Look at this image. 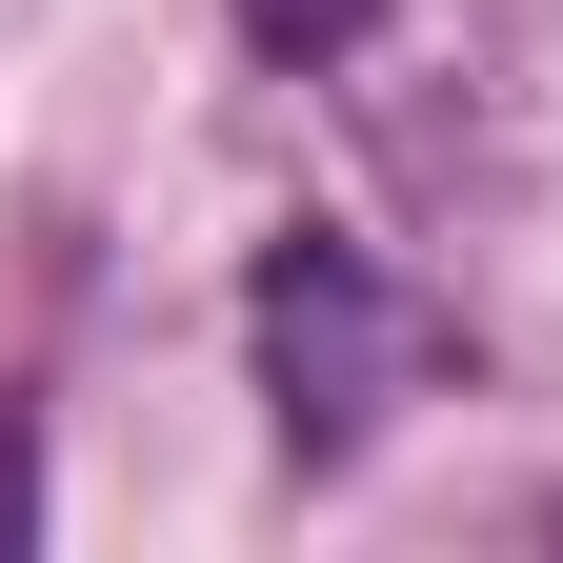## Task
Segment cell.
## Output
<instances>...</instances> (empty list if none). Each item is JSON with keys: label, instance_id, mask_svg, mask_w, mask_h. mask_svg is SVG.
Masks as SVG:
<instances>
[{"label": "cell", "instance_id": "cell-1", "mask_svg": "<svg viewBox=\"0 0 563 563\" xmlns=\"http://www.w3.org/2000/svg\"><path fill=\"white\" fill-rule=\"evenodd\" d=\"M242 342H262V402H282V463H342L363 422L422 383V322H402V282L342 242V222H282L262 282H242Z\"/></svg>", "mask_w": 563, "mask_h": 563}, {"label": "cell", "instance_id": "cell-2", "mask_svg": "<svg viewBox=\"0 0 563 563\" xmlns=\"http://www.w3.org/2000/svg\"><path fill=\"white\" fill-rule=\"evenodd\" d=\"M363 21H383V0H242V41H262V60H342Z\"/></svg>", "mask_w": 563, "mask_h": 563}]
</instances>
